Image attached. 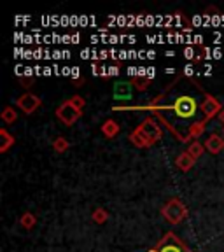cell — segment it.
I'll return each instance as SVG.
<instances>
[{"mask_svg": "<svg viewBox=\"0 0 224 252\" xmlns=\"http://www.w3.org/2000/svg\"><path fill=\"white\" fill-rule=\"evenodd\" d=\"M161 216L165 220H168L170 224H181L182 220L188 219L189 212L184 201L175 196V198H172V200H168L161 207Z\"/></svg>", "mask_w": 224, "mask_h": 252, "instance_id": "obj_1", "label": "cell"}, {"mask_svg": "<svg viewBox=\"0 0 224 252\" xmlns=\"http://www.w3.org/2000/svg\"><path fill=\"white\" fill-rule=\"evenodd\" d=\"M147 252H193L189 249V245L186 244L182 238H179L173 231H168L163 235V238L154 245L153 249H149Z\"/></svg>", "mask_w": 224, "mask_h": 252, "instance_id": "obj_2", "label": "cell"}, {"mask_svg": "<svg viewBox=\"0 0 224 252\" xmlns=\"http://www.w3.org/2000/svg\"><path fill=\"white\" fill-rule=\"evenodd\" d=\"M135 130H137L138 133L142 135V137H144L147 142H149L151 147H153L154 144H158V142L161 140V137H163L161 126L158 125V121L153 118V116H149V118L144 119V121H142L140 125H138L137 128H135Z\"/></svg>", "mask_w": 224, "mask_h": 252, "instance_id": "obj_3", "label": "cell"}, {"mask_svg": "<svg viewBox=\"0 0 224 252\" xmlns=\"http://www.w3.org/2000/svg\"><path fill=\"white\" fill-rule=\"evenodd\" d=\"M55 114H56V118L63 123V125L72 126L74 123H77L79 119H81V116H83V110L79 109V107H75L74 103H72V100L68 98V100H65V102L60 103Z\"/></svg>", "mask_w": 224, "mask_h": 252, "instance_id": "obj_4", "label": "cell"}, {"mask_svg": "<svg viewBox=\"0 0 224 252\" xmlns=\"http://www.w3.org/2000/svg\"><path fill=\"white\" fill-rule=\"evenodd\" d=\"M205 93V91H203ZM200 110L201 114H203V119H207V121H212L214 118H217L219 116V112L223 110V105H221V102L216 98V96H212V94L205 93V98L203 102L200 103Z\"/></svg>", "mask_w": 224, "mask_h": 252, "instance_id": "obj_5", "label": "cell"}, {"mask_svg": "<svg viewBox=\"0 0 224 252\" xmlns=\"http://www.w3.org/2000/svg\"><path fill=\"white\" fill-rule=\"evenodd\" d=\"M40 105H42V100H40L35 93H30V91L23 93L20 98L16 100V107H18L21 112H25L27 116L33 114V112H35Z\"/></svg>", "mask_w": 224, "mask_h": 252, "instance_id": "obj_6", "label": "cell"}, {"mask_svg": "<svg viewBox=\"0 0 224 252\" xmlns=\"http://www.w3.org/2000/svg\"><path fill=\"white\" fill-rule=\"evenodd\" d=\"M203 146L205 151H209L210 154H219L224 149V137L219 133H210L203 142Z\"/></svg>", "mask_w": 224, "mask_h": 252, "instance_id": "obj_7", "label": "cell"}, {"mask_svg": "<svg viewBox=\"0 0 224 252\" xmlns=\"http://www.w3.org/2000/svg\"><path fill=\"white\" fill-rule=\"evenodd\" d=\"M207 119H201V121H196L188 128V133H186V138L188 142H193V140H198V137L203 135V131L207 130Z\"/></svg>", "mask_w": 224, "mask_h": 252, "instance_id": "obj_8", "label": "cell"}, {"mask_svg": "<svg viewBox=\"0 0 224 252\" xmlns=\"http://www.w3.org/2000/svg\"><path fill=\"white\" fill-rule=\"evenodd\" d=\"M116 100H130L131 98V81L128 83H116L114 90H112Z\"/></svg>", "mask_w": 224, "mask_h": 252, "instance_id": "obj_9", "label": "cell"}, {"mask_svg": "<svg viewBox=\"0 0 224 252\" xmlns=\"http://www.w3.org/2000/svg\"><path fill=\"white\" fill-rule=\"evenodd\" d=\"M100 130H102L103 137L114 138V137H118L119 131H121V126H119L118 121H114V119H105V121L102 123V126H100Z\"/></svg>", "mask_w": 224, "mask_h": 252, "instance_id": "obj_10", "label": "cell"}, {"mask_svg": "<svg viewBox=\"0 0 224 252\" xmlns=\"http://www.w3.org/2000/svg\"><path fill=\"white\" fill-rule=\"evenodd\" d=\"M194 163H196V159H193V158L189 156L188 153H181L177 158H175V166H177L181 172H189V170L193 168Z\"/></svg>", "mask_w": 224, "mask_h": 252, "instance_id": "obj_11", "label": "cell"}, {"mask_svg": "<svg viewBox=\"0 0 224 252\" xmlns=\"http://www.w3.org/2000/svg\"><path fill=\"white\" fill-rule=\"evenodd\" d=\"M14 135L9 133L5 128H0V153H7L12 146H14Z\"/></svg>", "mask_w": 224, "mask_h": 252, "instance_id": "obj_12", "label": "cell"}, {"mask_svg": "<svg viewBox=\"0 0 224 252\" xmlns=\"http://www.w3.org/2000/svg\"><path fill=\"white\" fill-rule=\"evenodd\" d=\"M186 153L193 158V159H200L201 154L205 153V146L201 144L200 140H193V142H189V146H188V149H186Z\"/></svg>", "mask_w": 224, "mask_h": 252, "instance_id": "obj_13", "label": "cell"}, {"mask_svg": "<svg viewBox=\"0 0 224 252\" xmlns=\"http://www.w3.org/2000/svg\"><path fill=\"white\" fill-rule=\"evenodd\" d=\"M0 118H2V121L5 125H12V123L18 121V112H16V109L12 105H5L4 110L0 112Z\"/></svg>", "mask_w": 224, "mask_h": 252, "instance_id": "obj_14", "label": "cell"}, {"mask_svg": "<svg viewBox=\"0 0 224 252\" xmlns=\"http://www.w3.org/2000/svg\"><path fill=\"white\" fill-rule=\"evenodd\" d=\"M20 224H21V228L27 229V231L33 229V226L37 224V217H35V214H32V212L21 214V217H20Z\"/></svg>", "mask_w": 224, "mask_h": 252, "instance_id": "obj_15", "label": "cell"}, {"mask_svg": "<svg viewBox=\"0 0 224 252\" xmlns=\"http://www.w3.org/2000/svg\"><path fill=\"white\" fill-rule=\"evenodd\" d=\"M128 138H130V142H131V144H133L135 147H138V149H147V147H151V146H149V142H147L146 138L142 137V135L138 133L137 130H133V131H131V133H130V137H128Z\"/></svg>", "mask_w": 224, "mask_h": 252, "instance_id": "obj_16", "label": "cell"}, {"mask_svg": "<svg viewBox=\"0 0 224 252\" xmlns=\"http://www.w3.org/2000/svg\"><path fill=\"white\" fill-rule=\"evenodd\" d=\"M91 219H93V222H96V224H105L107 220H109V212H107L105 209H102V207H98V209L93 210Z\"/></svg>", "mask_w": 224, "mask_h": 252, "instance_id": "obj_17", "label": "cell"}, {"mask_svg": "<svg viewBox=\"0 0 224 252\" xmlns=\"http://www.w3.org/2000/svg\"><path fill=\"white\" fill-rule=\"evenodd\" d=\"M53 149L56 151V153H67L68 149H70V142L67 140L65 137H56L55 140H53Z\"/></svg>", "mask_w": 224, "mask_h": 252, "instance_id": "obj_18", "label": "cell"}, {"mask_svg": "<svg viewBox=\"0 0 224 252\" xmlns=\"http://www.w3.org/2000/svg\"><path fill=\"white\" fill-rule=\"evenodd\" d=\"M131 84H133L135 88H137L138 91H147L151 86V77H135L133 81H131Z\"/></svg>", "mask_w": 224, "mask_h": 252, "instance_id": "obj_19", "label": "cell"}, {"mask_svg": "<svg viewBox=\"0 0 224 252\" xmlns=\"http://www.w3.org/2000/svg\"><path fill=\"white\" fill-rule=\"evenodd\" d=\"M70 100H72V103H74L75 107H79L81 110L86 107V100H84V96H81V94H74V96H70Z\"/></svg>", "mask_w": 224, "mask_h": 252, "instance_id": "obj_20", "label": "cell"}, {"mask_svg": "<svg viewBox=\"0 0 224 252\" xmlns=\"http://www.w3.org/2000/svg\"><path fill=\"white\" fill-rule=\"evenodd\" d=\"M18 81H20V84L25 90H30V88L33 86V77H20Z\"/></svg>", "mask_w": 224, "mask_h": 252, "instance_id": "obj_21", "label": "cell"}, {"mask_svg": "<svg viewBox=\"0 0 224 252\" xmlns=\"http://www.w3.org/2000/svg\"><path fill=\"white\" fill-rule=\"evenodd\" d=\"M205 14L207 16H216V14H221L219 9L216 7V5H209V7L205 9Z\"/></svg>", "mask_w": 224, "mask_h": 252, "instance_id": "obj_22", "label": "cell"}, {"mask_svg": "<svg viewBox=\"0 0 224 252\" xmlns=\"http://www.w3.org/2000/svg\"><path fill=\"white\" fill-rule=\"evenodd\" d=\"M118 74H119V67H118V63H116L114 67L109 68V75H118Z\"/></svg>", "mask_w": 224, "mask_h": 252, "instance_id": "obj_23", "label": "cell"}, {"mask_svg": "<svg viewBox=\"0 0 224 252\" xmlns=\"http://www.w3.org/2000/svg\"><path fill=\"white\" fill-rule=\"evenodd\" d=\"M193 65H188V67L184 68V75H188V77H191V75H193Z\"/></svg>", "mask_w": 224, "mask_h": 252, "instance_id": "obj_24", "label": "cell"}, {"mask_svg": "<svg viewBox=\"0 0 224 252\" xmlns=\"http://www.w3.org/2000/svg\"><path fill=\"white\" fill-rule=\"evenodd\" d=\"M74 86L75 88H81V86H83V84H84V79H75V81H74Z\"/></svg>", "mask_w": 224, "mask_h": 252, "instance_id": "obj_25", "label": "cell"}, {"mask_svg": "<svg viewBox=\"0 0 224 252\" xmlns=\"http://www.w3.org/2000/svg\"><path fill=\"white\" fill-rule=\"evenodd\" d=\"M217 119H219V121L224 125V107H223V110H221V112H219V116H217Z\"/></svg>", "mask_w": 224, "mask_h": 252, "instance_id": "obj_26", "label": "cell"}, {"mask_svg": "<svg viewBox=\"0 0 224 252\" xmlns=\"http://www.w3.org/2000/svg\"><path fill=\"white\" fill-rule=\"evenodd\" d=\"M223 130H224V126H223Z\"/></svg>", "mask_w": 224, "mask_h": 252, "instance_id": "obj_27", "label": "cell"}]
</instances>
